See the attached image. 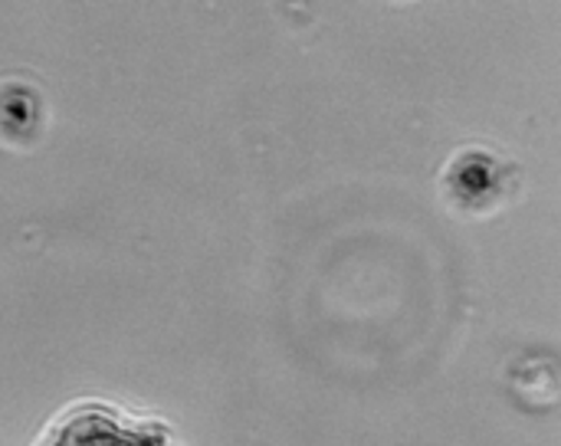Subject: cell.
Masks as SVG:
<instances>
[{"label": "cell", "mask_w": 561, "mask_h": 446, "mask_svg": "<svg viewBox=\"0 0 561 446\" xmlns=\"http://www.w3.org/2000/svg\"><path fill=\"white\" fill-rule=\"evenodd\" d=\"M46 446H168L158 427H131L102 411L69 418Z\"/></svg>", "instance_id": "obj_1"}]
</instances>
